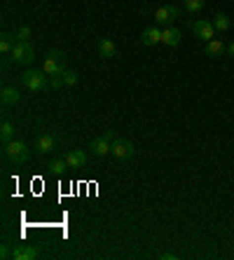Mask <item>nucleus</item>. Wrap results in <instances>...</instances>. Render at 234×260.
<instances>
[{
	"label": "nucleus",
	"mask_w": 234,
	"mask_h": 260,
	"mask_svg": "<svg viewBox=\"0 0 234 260\" xmlns=\"http://www.w3.org/2000/svg\"><path fill=\"white\" fill-rule=\"evenodd\" d=\"M21 85L26 87L28 91H33V94H38V91H45L47 87H49V75H47L45 71H26L21 73Z\"/></svg>",
	"instance_id": "nucleus-1"
},
{
	"label": "nucleus",
	"mask_w": 234,
	"mask_h": 260,
	"mask_svg": "<svg viewBox=\"0 0 234 260\" xmlns=\"http://www.w3.org/2000/svg\"><path fill=\"white\" fill-rule=\"evenodd\" d=\"M5 157H7L9 162H14V164H24V162H28V157H31V150H28V145L24 143V141H9L7 145H5Z\"/></svg>",
	"instance_id": "nucleus-2"
},
{
	"label": "nucleus",
	"mask_w": 234,
	"mask_h": 260,
	"mask_svg": "<svg viewBox=\"0 0 234 260\" xmlns=\"http://www.w3.org/2000/svg\"><path fill=\"white\" fill-rule=\"evenodd\" d=\"M42 71L52 78V75H61L66 71V54L59 52V49H52V52L47 54L45 63H42Z\"/></svg>",
	"instance_id": "nucleus-3"
},
{
	"label": "nucleus",
	"mask_w": 234,
	"mask_h": 260,
	"mask_svg": "<svg viewBox=\"0 0 234 260\" xmlns=\"http://www.w3.org/2000/svg\"><path fill=\"white\" fill-rule=\"evenodd\" d=\"M9 56H12L14 63L28 66V63H33V59H36V52H33V45H31V43H17V45L12 47Z\"/></svg>",
	"instance_id": "nucleus-4"
},
{
	"label": "nucleus",
	"mask_w": 234,
	"mask_h": 260,
	"mask_svg": "<svg viewBox=\"0 0 234 260\" xmlns=\"http://www.w3.org/2000/svg\"><path fill=\"white\" fill-rule=\"evenodd\" d=\"M176 19H180V7H176V5H164V7L155 9V21L164 28H169Z\"/></svg>",
	"instance_id": "nucleus-5"
},
{
	"label": "nucleus",
	"mask_w": 234,
	"mask_h": 260,
	"mask_svg": "<svg viewBox=\"0 0 234 260\" xmlns=\"http://www.w3.org/2000/svg\"><path fill=\"white\" fill-rule=\"evenodd\" d=\"M134 143L131 141H124V138H115L113 141V155H115L117 160H122V162H126V160H131L134 157Z\"/></svg>",
	"instance_id": "nucleus-6"
},
{
	"label": "nucleus",
	"mask_w": 234,
	"mask_h": 260,
	"mask_svg": "<svg viewBox=\"0 0 234 260\" xmlns=\"http://www.w3.org/2000/svg\"><path fill=\"white\" fill-rule=\"evenodd\" d=\"M192 31H195V36L201 38L204 43H211L213 38H216V28L211 21H204V19H197L195 24H192Z\"/></svg>",
	"instance_id": "nucleus-7"
},
{
	"label": "nucleus",
	"mask_w": 234,
	"mask_h": 260,
	"mask_svg": "<svg viewBox=\"0 0 234 260\" xmlns=\"http://www.w3.org/2000/svg\"><path fill=\"white\" fill-rule=\"evenodd\" d=\"M89 150L96 155V157H106L108 153H113V141L106 138V136H99V138H94L89 143Z\"/></svg>",
	"instance_id": "nucleus-8"
},
{
	"label": "nucleus",
	"mask_w": 234,
	"mask_h": 260,
	"mask_svg": "<svg viewBox=\"0 0 234 260\" xmlns=\"http://www.w3.org/2000/svg\"><path fill=\"white\" fill-rule=\"evenodd\" d=\"M180 38H183L180 28H176V26L164 28V31H162V45H166V47H178V45H180Z\"/></svg>",
	"instance_id": "nucleus-9"
},
{
	"label": "nucleus",
	"mask_w": 234,
	"mask_h": 260,
	"mask_svg": "<svg viewBox=\"0 0 234 260\" xmlns=\"http://www.w3.org/2000/svg\"><path fill=\"white\" fill-rule=\"evenodd\" d=\"M66 162H68V169H84L87 153L84 150H71V153L66 155Z\"/></svg>",
	"instance_id": "nucleus-10"
},
{
	"label": "nucleus",
	"mask_w": 234,
	"mask_h": 260,
	"mask_svg": "<svg viewBox=\"0 0 234 260\" xmlns=\"http://www.w3.org/2000/svg\"><path fill=\"white\" fill-rule=\"evenodd\" d=\"M141 43H143L145 47H153V45H157V43H162V31L157 26L145 28L143 36H141Z\"/></svg>",
	"instance_id": "nucleus-11"
},
{
	"label": "nucleus",
	"mask_w": 234,
	"mask_h": 260,
	"mask_svg": "<svg viewBox=\"0 0 234 260\" xmlns=\"http://www.w3.org/2000/svg\"><path fill=\"white\" fill-rule=\"evenodd\" d=\"M54 145H56V138L52 134H42L40 138H38V143H36V150L40 155H47V153H52L54 150Z\"/></svg>",
	"instance_id": "nucleus-12"
},
{
	"label": "nucleus",
	"mask_w": 234,
	"mask_h": 260,
	"mask_svg": "<svg viewBox=\"0 0 234 260\" xmlns=\"http://www.w3.org/2000/svg\"><path fill=\"white\" fill-rule=\"evenodd\" d=\"M9 258H14V260H33V258H38V249H33V246H17L14 251L9 253Z\"/></svg>",
	"instance_id": "nucleus-13"
},
{
	"label": "nucleus",
	"mask_w": 234,
	"mask_h": 260,
	"mask_svg": "<svg viewBox=\"0 0 234 260\" xmlns=\"http://www.w3.org/2000/svg\"><path fill=\"white\" fill-rule=\"evenodd\" d=\"M19 99H21V94L14 87H2V91H0V101L5 106H14V103H19Z\"/></svg>",
	"instance_id": "nucleus-14"
},
{
	"label": "nucleus",
	"mask_w": 234,
	"mask_h": 260,
	"mask_svg": "<svg viewBox=\"0 0 234 260\" xmlns=\"http://www.w3.org/2000/svg\"><path fill=\"white\" fill-rule=\"evenodd\" d=\"M204 52H206V56H223V54L227 52V47L223 40H216V38H213L211 43H206V49H204Z\"/></svg>",
	"instance_id": "nucleus-15"
},
{
	"label": "nucleus",
	"mask_w": 234,
	"mask_h": 260,
	"mask_svg": "<svg viewBox=\"0 0 234 260\" xmlns=\"http://www.w3.org/2000/svg\"><path fill=\"white\" fill-rule=\"evenodd\" d=\"M115 52H117V47H115V43H113L110 38H103V40L99 43V54L103 56V59H113Z\"/></svg>",
	"instance_id": "nucleus-16"
},
{
	"label": "nucleus",
	"mask_w": 234,
	"mask_h": 260,
	"mask_svg": "<svg viewBox=\"0 0 234 260\" xmlns=\"http://www.w3.org/2000/svg\"><path fill=\"white\" fill-rule=\"evenodd\" d=\"M17 43H19L17 36H12V33H2V36H0V52L9 54L12 52V47L17 45Z\"/></svg>",
	"instance_id": "nucleus-17"
},
{
	"label": "nucleus",
	"mask_w": 234,
	"mask_h": 260,
	"mask_svg": "<svg viewBox=\"0 0 234 260\" xmlns=\"http://www.w3.org/2000/svg\"><path fill=\"white\" fill-rule=\"evenodd\" d=\"M0 138H2V145H7L9 141H14V125L7 122V120L0 125Z\"/></svg>",
	"instance_id": "nucleus-18"
},
{
	"label": "nucleus",
	"mask_w": 234,
	"mask_h": 260,
	"mask_svg": "<svg viewBox=\"0 0 234 260\" xmlns=\"http://www.w3.org/2000/svg\"><path fill=\"white\" fill-rule=\"evenodd\" d=\"M204 5H206V0H183V7H185V12H190V14L201 12Z\"/></svg>",
	"instance_id": "nucleus-19"
},
{
	"label": "nucleus",
	"mask_w": 234,
	"mask_h": 260,
	"mask_svg": "<svg viewBox=\"0 0 234 260\" xmlns=\"http://www.w3.org/2000/svg\"><path fill=\"white\" fill-rule=\"evenodd\" d=\"M47 169L52 171V173H56V176H61L63 171L68 169V162H66V157H63V160L59 157V160H52V162H49V167H47Z\"/></svg>",
	"instance_id": "nucleus-20"
},
{
	"label": "nucleus",
	"mask_w": 234,
	"mask_h": 260,
	"mask_svg": "<svg viewBox=\"0 0 234 260\" xmlns=\"http://www.w3.org/2000/svg\"><path fill=\"white\" fill-rule=\"evenodd\" d=\"M213 28L220 31V33L227 31V28H230V17H227V14H216V17H213Z\"/></svg>",
	"instance_id": "nucleus-21"
},
{
	"label": "nucleus",
	"mask_w": 234,
	"mask_h": 260,
	"mask_svg": "<svg viewBox=\"0 0 234 260\" xmlns=\"http://www.w3.org/2000/svg\"><path fill=\"white\" fill-rule=\"evenodd\" d=\"M78 80H80V78H78V73L75 71H63V85H66V87L78 85Z\"/></svg>",
	"instance_id": "nucleus-22"
},
{
	"label": "nucleus",
	"mask_w": 234,
	"mask_h": 260,
	"mask_svg": "<svg viewBox=\"0 0 234 260\" xmlns=\"http://www.w3.org/2000/svg\"><path fill=\"white\" fill-rule=\"evenodd\" d=\"M31 36H33V31H31L28 26H21L17 31V40H19V43H28V40H31Z\"/></svg>",
	"instance_id": "nucleus-23"
},
{
	"label": "nucleus",
	"mask_w": 234,
	"mask_h": 260,
	"mask_svg": "<svg viewBox=\"0 0 234 260\" xmlns=\"http://www.w3.org/2000/svg\"><path fill=\"white\" fill-rule=\"evenodd\" d=\"M49 85H52V87H63V73L61 75H52V78H49Z\"/></svg>",
	"instance_id": "nucleus-24"
},
{
	"label": "nucleus",
	"mask_w": 234,
	"mask_h": 260,
	"mask_svg": "<svg viewBox=\"0 0 234 260\" xmlns=\"http://www.w3.org/2000/svg\"><path fill=\"white\" fill-rule=\"evenodd\" d=\"M159 258H162V260H176L178 256H176V253H169V251H166V253H159Z\"/></svg>",
	"instance_id": "nucleus-25"
},
{
	"label": "nucleus",
	"mask_w": 234,
	"mask_h": 260,
	"mask_svg": "<svg viewBox=\"0 0 234 260\" xmlns=\"http://www.w3.org/2000/svg\"><path fill=\"white\" fill-rule=\"evenodd\" d=\"M227 54H230V56H234V43H230V45H227Z\"/></svg>",
	"instance_id": "nucleus-26"
}]
</instances>
